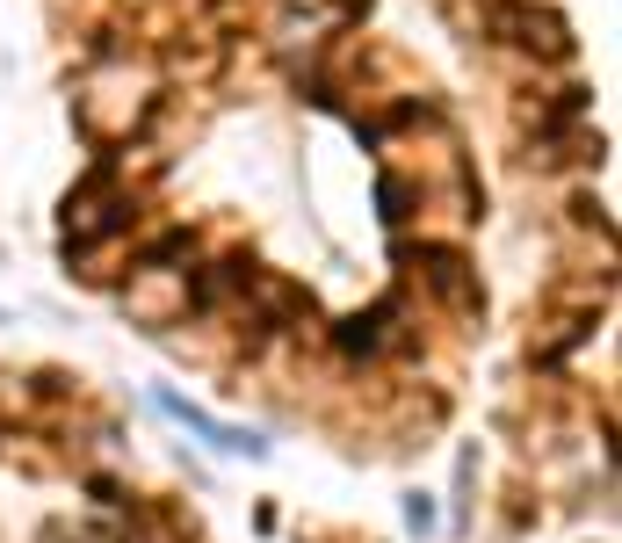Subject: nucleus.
Masks as SVG:
<instances>
[{
  "label": "nucleus",
  "instance_id": "nucleus-1",
  "mask_svg": "<svg viewBox=\"0 0 622 543\" xmlns=\"http://www.w3.org/2000/svg\"><path fill=\"white\" fill-rule=\"evenodd\" d=\"M160 406H167L174 420H189V428H196L203 442H217V449H246V457H268V442H261L254 428L239 435V428H225V420H210L203 406H189V399H174V391H160Z\"/></svg>",
  "mask_w": 622,
  "mask_h": 543
}]
</instances>
